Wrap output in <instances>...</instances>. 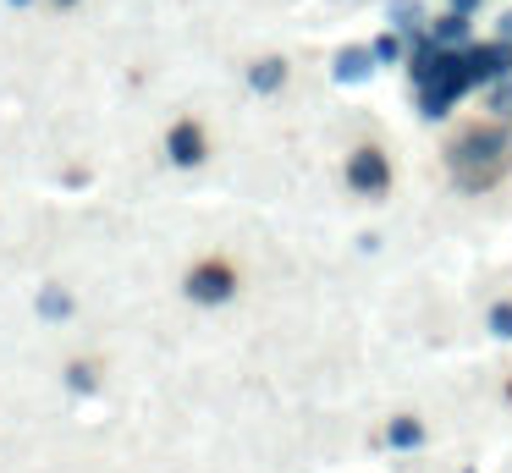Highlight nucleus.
I'll list each match as a JSON object with an SVG mask.
<instances>
[{"label": "nucleus", "instance_id": "nucleus-17", "mask_svg": "<svg viewBox=\"0 0 512 473\" xmlns=\"http://www.w3.org/2000/svg\"><path fill=\"white\" fill-rule=\"evenodd\" d=\"M490 330H496V336H512V303L490 308Z\"/></svg>", "mask_w": 512, "mask_h": 473}, {"label": "nucleus", "instance_id": "nucleus-20", "mask_svg": "<svg viewBox=\"0 0 512 473\" xmlns=\"http://www.w3.org/2000/svg\"><path fill=\"white\" fill-rule=\"evenodd\" d=\"M12 6H28V0H12Z\"/></svg>", "mask_w": 512, "mask_h": 473}, {"label": "nucleus", "instance_id": "nucleus-11", "mask_svg": "<svg viewBox=\"0 0 512 473\" xmlns=\"http://www.w3.org/2000/svg\"><path fill=\"white\" fill-rule=\"evenodd\" d=\"M386 440H391L397 451H419V446H424V424H419V418H408V413H402V418H391Z\"/></svg>", "mask_w": 512, "mask_h": 473}, {"label": "nucleus", "instance_id": "nucleus-1", "mask_svg": "<svg viewBox=\"0 0 512 473\" xmlns=\"http://www.w3.org/2000/svg\"><path fill=\"white\" fill-rule=\"evenodd\" d=\"M507 154H512V132L507 127H468L463 138L446 149V165H452V176L468 187V193H479V187H490L501 171H507Z\"/></svg>", "mask_w": 512, "mask_h": 473}, {"label": "nucleus", "instance_id": "nucleus-13", "mask_svg": "<svg viewBox=\"0 0 512 473\" xmlns=\"http://www.w3.org/2000/svg\"><path fill=\"white\" fill-rule=\"evenodd\" d=\"M402 39H408V33H397V28L380 33V39L369 44V50H375V61H402V55H408V44H402Z\"/></svg>", "mask_w": 512, "mask_h": 473}, {"label": "nucleus", "instance_id": "nucleus-19", "mask_svg": "<svg viewBox=\"0 0 512 473\" xmlns=\"http://www.w3.org/2000/svg\"><path fill=\"white\" fill-rule=\"evenodd\" d=\"M56 6H78V0H56Z\"/></svg>", "mask_w": 512, "mask_h": 473}, {"label": "nucleus", "instance_id": "nucleus-14", "mask_svg": "<svg viewBox=\"0 0 512 473\" xmlns=\"http://www.w3.org/2000/svg\"><path fill=\"white\" fill-rule=\"evenodd\" d=\"M67 385H72L78 396L100 391V369H94V363H72V369H67Z\"/></svg>", "mask_w": 512, "mask_h": 473}, {"label": "nucleus", "instance_id": "nucleus-5", "mask_svg": "<svg viewBox=\"0 0 512 473\" xmlns=\"http://www.w3.org/2000/svg\"><path fill=\"white\" fill-rule=\"evenodd\" d=\"M457 55H463V50H446V44H435L430 33H413V44H408V77H413V88L435 83V77H441Z\"/></svg>", "mask_w": 512, "mask_h": 473}, {"label": "nucleus", "instance_id": "nucleus-12", "mask_svg": "<svg viewBox=\"0 0 512 473\" xmlns=\"http://www.w3.org/2000/svg\"><path fill=\"white\" fill-rule=\"evenodd\" d=\"M39 314H45V319H67L72 314V297L61 292V286H45V292H39Z\"/></svg>", "mask_w": 512, "mask_h": 473}, {"label": "nucleus", "instance_id": "nucleus-4", "mask_svg": "<svg viewBox=\"0 0 512 473\" xmlns=\"http://www.w3.org/2000/svg\"><path fill=\"white\" fill-rule=\"evenodd\" d=\"M237 292V270L221 259H204L188 270V297L193 303H226V297Z\"/></svg>", "mask_w": 512, "mask_h": 473}, {"label": "nucleus", "instance_id": "nucleus-2", "mask_svg": "<svg viewBox=\"0 0 512 473\" xmlns=\"http://www.w3.org/2000/svg\"><path fill=\"white\" fill-rule=\"evenodd\" d=\"M468 72H463V55H457L452 66H446L441 77H435V83H424V88H413V99H419V116L424 121H441V116H452L457 110V99L468 94Z\"/></svg>", "mask_w": 512, "mask_h": 473}, {"label": "nucleus", "instance_id": "nucleus-7", "mask_svg": "<svg viewBox=\"0 0 512 473\" xmlns=\"http://www.w3.org/2000/svg\"><path fill=\"white\" fill-rule=\"evenodd\" d=\"M375 50L369 44H347V50H336V61H331V72H336V83H347V88H358V83H369V72H375Z\"/></svg>", "mask_w": 512, "mask_h": 473}, {"label": "nucleus", "instance_id": "nucleus-6", "mask_svg": "<svg viewBox=\"0 0 512 473\" xmlns=\"http://www.w3.org/2000/svg\"><path fill=\"white\" fill-rule=\"evenodd\" d=\"M347 187H353V193H386L391 187V160L380 149H358L353 160H347Z\"/></svg>", "mask_w": 512, "mask_h": 473}, {"label": "nucleus", "instance_id": "nucleus-9", "mask_svg": "<svg viewBox=\"0 0 512 473\" xmlns=\"http://www.w3.org/2000/svg\"><path fill=\"white\" fill-rule=\"evenodd\" d=\"M248 83H254L259 94H276V88L287 83V61H281V55H265V61H254V66H248Z\"/></svg>", "mask_w": 512, "mask_h": 473}, {"label": "nucleus", "instance_id": "nucleus-16", "mask_svg": "<svg viewBox=\"0 0 512 473\" xmlns=\"http://www.w3.org/2000/svg\"><path fill=\"white\" fill-rule=\"evenodd\" d=\"M490 110H512V77L490 83Z\"/></svg>", "mask_w": 512, "mask_h": 473}, {"label": "nucleus", "instance_id": "nucleus-8", "mask_svg": "<svg viewBox=\"0 0 512 473\" xmlns=\"http://www.w3.org/2000/svg\"><path fill=\"white\" fill-rule=\"evenodd\" d=\"M166 154L177 165H199L204 160V127H199V121H177L171 138H166Z\"/></svg>", "mask_w": 512, "mask_h": 473}, {"label": "nucleus", "instance_id": "nucleus-18", "mask_svg": "<svg viewBox=\"0 0 512 473\" xmlns=\"http://www.w3.org/2000/svg\"><path fill=\"white\" fill-rule=\"evenodd\" d=\"M452 11H457V17H474V11H479V0H452Z\"/></svg>", "mask_w": 512, "mask_h": 473}, {"label": "nucleus", "instance_id": "nucleus-3", "mask_svg": "<svg viewBox=\"0 0 512 473\" xmlns=\"http://www.w3.org/2000/svg\"><path fill=\"white\" fill-rule=\"evenodd\" d=\"M463 72L468 83H501L512 72V39H485V44H468L463 50Z\"/></svg>", "mask_w": 512, "mask_h": 473}, {"label": "nucleus", "instance_id": "nucleus-10", "mask_svg": "<svg viewBox=\"0 0 512 473\" xmlns=\"http://www.w3.org/2000/svg\"><path fill=\"white\" fill-rule=\"evenodd\" d=\"M430 39L446 44V50H468V44H474V39H468V17H457V11H446V17L435 22Z\"/></svg>", "mask_w": 512, "mask_h": 473}, {"label": "nucleus", "instance_id": "nucleus-15", "mask_svg": "<svg viewBox=\"0 0 512 473\" xmlns=\"http://www.w3.org/2000/svg\"><path fill=\"white\" fill-rule=\"evenodd\" d=\"M391 22L397 28H419V0H391Z\"/></svg>", "mask_w": 512, "mask_h": 473}]
</instances>
